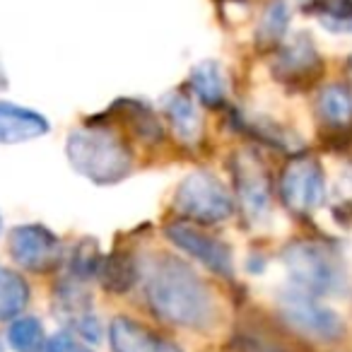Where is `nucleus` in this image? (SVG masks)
I'll use <instances>...</instances> for the list:
<instances>
[{"label":"nucleus","instance_id":"9b49d317","mask_svg":"<svg viewBox=\"0 0 352 352\" xmlns=\"http://www.w3.org/2000/svg\"><path fill=\"white\" fill-rule=\"evenodd\" d=\"M318 63H321L318 51L314 46V41L309 39V34H297L278 51L275 75L280 80H285V82H299V80H307L309 75L316 73Z\"/></svg>","mask_w":352,"mask_h":352},{"label":"nucleus","instance_id":"1a4fd4ad","mask_svg":"<svg viewBox=\"0 0 352 352\" xmlns=\"http://www.w3.org/2000/svg\"><path fill=\"white\" fill-rule=\"evenodd\" d=\"M166 239L184 251L186 256L196 258L206 268L217 275H232V249L217 236L206 234L188 222H171L164 227Z\"/></svg>","mask_w":352,"mask_h":352},{"label":"nucleus","instance_id":"6e6552de","mask_svg":"<svg viewBox=\"0 0 352 352\" xmlns=\"http://www.w3.org/2000/svg\"><path fill=\"white\" fill-rule=\"evenodd\" d=\"M232 174H234L236 196L246 217L261 222L270 210V182L261 160L249 150L236 152L232 162Z\"/></svg>","mask_w":352,"mask_h":352},{"label":"nucleus","instance_id":"f03ea898","mask_svg":"<svg viewBox=\"0 0 352 352\" xmlns=\"http://www.w3.org/2000/svg\"><path fill=\"white\" fill-rule=\"evenodd\" d=\"M68 160L92 184H118L133 171V155L113 131L85 126L68 135Z\"/></svg>","mask_w":352,"mask_h":352},{"label":"nucleus","instance_id":"423d86ee","mask_svg":"<svg viewBox=\"0 0 352 352\" xmlns=\"http://www.w3.org/2000/svg\"><path fill=\"white\" fill-rule=\"evenodd\" d=\"M280 196L294 215H309L326 198V176L316 160L297 157L283 169Z\"/></svg>","mask_w":352,"mask_h":352},{"label":"nucleus","instance_id":"7ed1b4c3","mask_svg":"<svg viewBox=\"0 0 352 352\" xmlns=\"http://www.w3.org/2000/svg\"><path fill=\"white\" fill-rule=\"evenodd\" d=\"M283 263L297 289L309 294H328L342 283L340 261L331 246L321 241H292L283 251Z\"/></svg>","mask_w":352,"mask_h":352},{"label":"nucleus","instance_id":"4be33fe9","mask_svg":"<svg viewBox=\"0 0 352 352\" xmlns=\"http://www.w3.org/2000/svg\"><path fill=\"white\" fill-rule=\"evenodd\" d=\"M44 352H92L78 336L70 333H58V336L49 338L44 345Z\"/></svg>","mask_w":352,"mask_h":352},{"label":"nucleus","instance_id":"aec40b11","mask_svg":"<svg viewBox=\"0 0 352 352\" xmlns=\"http://www.w3.org/2000/svg\"><path fill=\"white\" fill-rule=\"evenodd\" d=\"M287 27H289V6L285 0H273L268 6V10L263 12V17H261L256 36H258V41L263 46L278 44L285 36V32H287Z\"/></svg>","mask_w":352,"mask_h":352},{"label":"nucleus","instance_id":"a211bd4d","mask_svg":"<svg viewBox=\"0 0 352 352\" xmlns=\"http://www.w3.org/2000/svg\"><path fill=\"white\" fill-rule=\"evenodd\" d=\"M8 342L15 352H44L46 333L44 323L36 316H17L10 323Z\"/></svg>","mask_w":352,"mask_h":352},{"label":"nucleus","instance_id":"20e7f679","mask_svg":"<svg viewBox=\"0 0 352 352\" xmlns=\"http://www.w3.org/2000/svg\"><path fill=\"white\" fill-rule=\"evenodd\" d=\"M174 210L191 222L217 225L230 220L234 212V201L217 176L208 171H193L176 188Z\"/></svg>","mask_w":352,"mask_h":352},{"label":"nucleus","instance_id":"6ab92c4d","mask_svg":"<svg viewBox=\"0 0 352 352\" xmlns=\"http://www.w3.org/2000/svg\"><path fill=\"white\" fill-rule=\"evenodd\" d=\"M318 22L338 34H352V0H307Z\"/></svg>","mask_w":352,"mask_h":352},{"label":"nucleus","instance_id":"412c9836","mask_svg":"<svg viewBox=\"0 0 352 352\" xmlns=\"http://www.w3.org/2000/svg\"><path fill=\"white\" fill-rule=\"evenodd\" d=\"M99 265H102V261H99V249L97 244H94L92 239H82L80 241V246L75 249L73 254V273L78 280H87L89 275H94L99 270Z\"/></svg>","mask_w":352,"mask_h":352},{"label":"nucleus","instance_id":"ddd939ff","mask_svg":"<svg viewBox=\"0 0 352 352\" xmlns=\"http://www.w3.org/2000/svg\"><path fill=\"white\" fill-rule=\"evenodd\" d=\"M164 111H166V116H169L174 135L179 138V140L186 142V145H193V142L201 140L203 118L188 94H184V92L169 94V97L164 99Z\"/></svg>","mask_w":352,"mask_h":352},{"label":"nucleus","instance_id":"b1692460","mask_svg":"<svg viewBox=\"0 0 352 352\" xmlns=\"http://www.w3.org/2000/svg\"><path fill=\"white\" fill-rule=\"evenodd\" d=\"M0 352H3V342H0Z\"/></svg>","mask_w":352,"mask_h":352},{"label":"nucleus","instance_id":"5701e85b","mask_svg":"<svg viewBox=\"0 0 352 352\" xmlns=\"http://www.w3.org/2000/svg\"><path fill=\"white\" fill-rule=\"evenodd\" d=\"M0 232H3V217H0Z\"/></svg>","mask_w":352,"mask_h":352},{"label":"nucleus","instance_id":"4468645a","mask_svg":"<svg viewBox=\"0 0 352 352\" xmlns=\"http://www.w3.org/2000/svg\"><path fill=\"white\" fill-rule=\"evenodd\" d=\"M135 275L138 268L133 263V254L128 249L113 251L99 265V280H102L104 289H109V292H128L133 287V283H135Z\"/></svg>","mask_w":352,"mask_h":352},{"label":"nucleus","instance_id":"0eeeda50","mask_svg":"<svg viewBox=\"0 0 352 352\" xmlns=\"http://www.w3.org/2000/svg\"><path fill=\"white\" fill-rule=\"evenodd\" d=\"M10 254L32 273H51L63 258L60 239L44 225H20L10 232Z\"/></svg>","mask_w":352,"mask_h":352},{"label":"nucleus","instance_id":"39448f33","mask_svg":"<svg viewBox=\"0 0 352 352\" xmlns=\"http://www.w3.org/2000/svg\"><path fill=\"white\" fill-rule=\"evenodd\" d=\"M278 307L283 318L302 333L304 338L321 342H333L345 333V323L333 309L318 302L316 294L302 292V289L292 287L289 292H283L278 299Z\"/></svg>","mask_w":352,"mask_h":352},{"label":"nucleus","instance_id":"dca6fc26","mask_svg":"<svg viewBox=\"0 0 352 352\" xmlns=\"http://www.w3.org/2000/svg\"><path fill=\"white\" fill-rule=\"evenodd\" d=\"M188 82H191L193 92L203 99L210 107H217V104L225 102L227 94V85H225V73H222L220 63L215 60H203L188 75Z\"/></svg>","mask_w":352,"mask_h":352},{"label":"nucleus","instance_id":"9d476101","mask_svg":"<svg viewBox=\"0 0 352 352\" xmlns=\"http://www.w3.org/2000/svg\"><path fill=\"white\" fill-rule=\"evenodd\" d=\"M109 345L113 352H182V347H176L145 323L128 316H116L111 321Z\"/></svg>","mask_w":352,"mask_h":352},{"label":"nucleus","instance_id":"f3484780","mask_svg":"<svg viewBox=\"0 0 352 352\" xmlns=\"http://www.w3.org/2000/svg\"><path fill=\"white\" fill-rule=\"evenodd\" d=\"M318 113L328 126H347L352 121V94L340 85H328L318 94Z\"/></svg>","mask_w":352,"mask_h":352},{"label":"nucleus","instance_id":"2eb2a0df","mask_svg":"<svg viewBox=\"0 0 352 352\" xmlns=\"http://www.w3.org/2000/svg\"><path fill=\"white\" fill-rule=\"evenodd\" d=\"M30 304V285L10 268H0V321H15Z\"/></svg>","mask_w":352,"mask_h":352},{"label":"nucleus","instance_id":"f257e3e1","mask_svg":"<svg viewBox=\"0 0 352 352\" xmlns=\"http://www.w3.org/2000/svg\"><path fill=\"white\" fill-rule=\"evenodd\" d=\"M142 280L147 304L162 321L188 331H208L217 323L215 297L186 261L155 256L142 265Z\"/></svg>","mask_w":352,"mask_h":352},{"label":"nucleus","instance_id":"f8f14e48","mask_svg":"<svg viewBox=\"0 0 352 352\" xmlns=\"http://www.w3.org/2000/svg\"><path fill=\"white\" fill-rule=\"evenodd\" d=\"M49 133V121L41 113L10 102H0V142L20 145Z\"/></svg>","mask_w":352,"mask_h":352}]
</instances>
